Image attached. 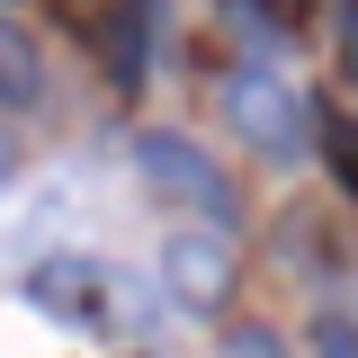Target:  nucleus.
Listing matches in <instances>:
<instances>
[{
	"instance_id": "nucleus-2",
	"label": "nucleus",
	"mask_w": 358,
	"mask_h": 358,
	"mask_svg": "<svg viewBox=\"0 0 358 358\" xmlns=\"http://www.w3.org/2000/svg\"><path fill=\"white\" fill-rule=\"evenodd\" d=\"M233 278H242V260H233V233H224V224H179L171 242H162V296H171L179 313L215 322V313L233 305Z\"/></svg>"
},
{
	"instance_id": "nucleus-5",
	"label": "nucleus",
	"mask_w": 358,
	"mask_h": 358,
	"mask_svg": "<svg viewBox=\"0 0 358 358\" xmlns=\"http://www.w3.org/2000/svg\"><path fill=\"white\" fill-rule=\"evenodd\" d=\"M36 99H45V63L27 45V27L0 18V108H36Z\"/></svg>"
},
{
	"instance_id": "nucleus-3",
	"label": "nucleus",
	"mask_w": 358,
	"mask_h": 358,
	"mask_svg": "<svg viewBox=\"0 0 358 358\" xmlns=\"http://www.w3.org/2000/svg\"><path fill=\"white\" fill-rule=\"evenodd\" d=\"M134 171H143L152 197H171V206H188V215H206V224H233V179H224L188 134H143V143H134Z\"/></svg>"
},
{
	"instance_id": "nucleus-10",
	"label": "nucleus",
	"mask_w": 358,
	"mask_h": 358,
	"mask_svg": "<svg viewBox=\"0 0 358 358\" xmlns=\"http://www.w3.org/2000/svg\"><path fill=\"white\" fill-rule=\"evenodd\" d=\"M9 171H18V152H9V126H0V179H9Z\"/></svg>"
},
{
	"instance_id": "nucleus-8",
	"label": "nucleus",
	"mask_w": 358,
	"mask_h": 358,
	"mask_svg": "<svg viewBox=\"0 0 358 358\" xmlns=\"http://www.w3.org/2000/svg\"><path fill=\"white\" fill-rule=\"evenodd\" d=\"M233 358H287V350H278V331L251 322V331H233Z\"/></svg>"
},
{
	"instance_id": "nucleus-1",
	"label": "nucleus",
	"mask_w": 358,
	"mask_h": 358,
	"mask_svg": "<svg viewBox=\"0 0 358 358\" xmlns=\"http://www.w3.org/2000/svg\"><path fill=\"white\" fill-rule=\"evenodd\" d=\"M215 108H224V126H233V143H251L260 162H305V143H313V108L287 90V72L278 63H233L215 90Z\"/></svg>"
},
{
	"instance_id": "nucleus-9",
	"label": "nucleus",
	"mask_w": 358,
	"mask_h": 358,
	"mask_svg": "<svg viewBox=\"0 0 358 358\" xmlns=\"http://www.w3.org/2000/svg\"><path fill=\"white\" fill-rule=\"evenodd\" d=\"M341 45H350V63H358V9H341Z\"/></svg>"
},
{
	"instance_id": "nucleus-6",
	"label": "nucleus",
	"mask_w": 358,
	"mask_h": 358,
	"mask_svg": "<svg viewBox=\"0 0 358 358\" xmlns=\"http://www.w3.org/2000/svg\"><path fill=\"white\" fill-rule=\"evenodd\" d=\"M322 162H331V171H341V188L358 197V117H341V108L322 117Z\"/></svg>"
},
{
	"instance_id": "nucleus-4",
	"label": "nucleus",
	"mask_w": 358,
	"mask_h": 358,
	"mask_svg": "<svg viewBox=\"0 0 358 358\" xmlns=\"http://www.w3.org/2000/svg\"><path fill=\"white\" fill-rule=\"evenodd\" d=\"M27 305L54 313V322H72V331H108L117 322V268L81 260V251H54V260L27 268Z\"/></svg>"
},
{
	"instance_id": "nucleus-7",
	"label": "nucleus",
	"mask_w": 358,
	"mask_h": 358,
	"mask_svg": "<svg viewBox=\"0 0 358 358\" xmlns=\"http://www.w3.org/2000/svg\"><path fill=\"white\" fill-rule=\"evenodd\" d=\"M313 358H358V322L350 313H313Z\"/></svg>"
}]
</instances>
